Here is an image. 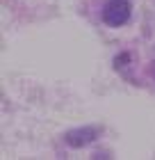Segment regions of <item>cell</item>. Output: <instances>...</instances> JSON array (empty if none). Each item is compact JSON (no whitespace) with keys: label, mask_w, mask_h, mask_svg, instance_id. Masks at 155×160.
<instances>
[{"label":"cell","mask_w":155,"mask_h":160,"mask_svg":"<svg viewBox=\"0 0 155 160\" xmlns=\"http://www.w3.org/2000/svg\"><path fill=\"white\" fill-rule=\"evenodd\" d=\"M123 62H125V64L130 62V55H128V53H121V55H119V57H116V60H114L116 69H121V67H123Z\"/></svg>","instance_id":"cell-3"},{"label":"cell","mask_w":155,"mask_h":160,"mask_svg":"<svg viewBox=\"0 0 155 160\" xmlns=\"http://www.w3.org/2000/svg\"><path fill=\"white\" fill-rule=\"evenodd\" d=\"M96 135H98V128H94V126H82V128H75V130H71V133H66V144L73 149H80V147H87L89 142L96 140Z\"/></svg>","instance_id":"cell-2"},{"label":"cell","mask_w":155,"mask_h":160,"mask_svg":"<svg viewBox=\"0 0 155 160\" xmlns=\"http://www.w3.org/2000/svg\"><path fill=\"white\" fill-rule=\"evenodd\" d=\"M130 18V2L128 0H107L103 9V21L109 28H119Z\"/></svg>","instance_id":"cell-1"},{"label":"cell","mask_w":155,"mask_h":160,"mask_svg":"<svg viewBox=\"0 0 155 160\" xmlns=\"http://www.w3.org/2000/svg\"><path fill=\"white\" fill-rule=\"evenodd\" d=\"M153 73H155V62H153Z\"/></svg>","instance_id":"cell-4"}]
</instances>
